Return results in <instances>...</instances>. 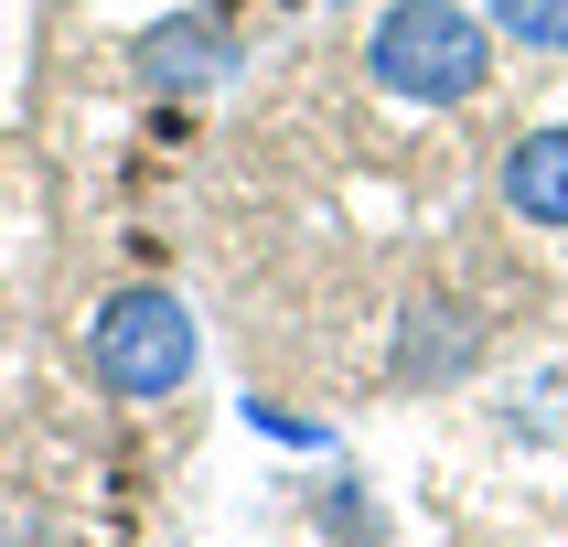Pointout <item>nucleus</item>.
Listing matches in <instances>:
<instances>
[{
	"label": "nucleus",
	"instance_id": "nucleus-1",
	"mask_svg": "<svg viewBox=\"0 0 568 547\" xmlns=\"http://www.w3.org/2000/svg\"><path fill=\"white\" fill-rule=\"evenodd\" d=\"M365 87L397 108H473L494 87V22L473 0H386L365 22Z\"/></svg>",
	"mask_w": 568,
	"mask_h": 547
},
{
	"label": "nucleus",
	"instance_id": "nucleus-2",
	"mask_svg": "<svg viewBox=\"0 0 568 547\" xmlns=\"http://www.w3.org/2000/svg\"><path fill=\"white\" fill-rule=\"evenodd\" d=\"M193 365H204V322H193L183 290L119 280L87 312V386H97V397H119V408H161V397H183V386H193Z\"/></svg>",
	"mask_w": 568,
	"mask_h": 547
},
{
	"label": "nucleus",
	"instance_id": "nucleus-3",
	"mask_svg": "<svg viewBox=\"0 0 568 547\" xmlns=\"http://www.w3.org/2000/svg\"><path fill=\"white\" fill-rule=\"evenodd\" d=\"M140 87L151 97H193V87H225L236 75V22L225 11H172V22L140 32Z\"/></svg>",
	"mask_w": 568,
	"mask_h": 547
},
{
	"label": "nucleus",
	"instance_id": "nucleus-4",
	"mask_svg": "<svg viewBox=\"0 0 568 547\" xmlns=\"http://www.w3.org/2000/svg\"><path fill=\"white\" fill-rule=\"evenodd\" d=\"M483 365V312L450 290H418L397 312V386H462Z\"/></svg>",
	"mask_w": 568,
	"mask_h": 547
},
{
	"label": "nucleus",
	"instance_id": "nucleus-5",
	"mask_svg": "<svg viewBox=\"0 0 568 547\" xmlns=\"http://www.w3.org/2000/svg\"><path fill=\"white\" fill-rule=\"evenodd\" d=\"M494 204L515 225H537V236H568V119L515 129L505 151H494Z\"/></svg>",
	"mask_w": 568,
	"mask_h": 547
},
{
	"label": "nucleus",
	"instance_id": "nucleus-6",
	"mask_svg": "<svg viewBox=\"0 0 568 547\" xmlns=\"http://www.w3.org/2000/svg\"><path fill=\"white\" fill-rule=\"evenodd\" d=\"M483 22H494V43H515V54H568V0H473Z\"/></svg>",
	"mask_w": 568,
	"mask_h": 547
},
{
	"label": "nucleus",
	"instance_id": "nucleus-7",
	"mask_svg": "<svg viewBox=\"0 0 568 547\" xmlns=\"http://www.w3.org/2000/svg\"><path fill=\"white\" fill-rule=\"evenodd\" d=\"M247 429H257V440H280V450H322V440H333V429H322V418H301V408H280V397H247Z\"/></svg>",
	"mask_w": 568,
	"mask_h": 547
}]
</instances>
